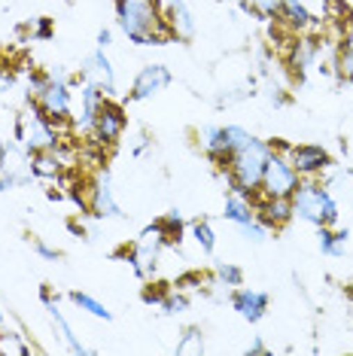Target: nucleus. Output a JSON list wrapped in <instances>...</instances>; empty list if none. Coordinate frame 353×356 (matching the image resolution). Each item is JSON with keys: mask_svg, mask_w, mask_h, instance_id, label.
Wrapping results in <instances>:
<instances>
[{"mask_svg": "<svg viewBox=\"0 0 353 356\" xmlns=\"http://www.w3.org/2000/svg\"><path fill=\"white\" fill-rule=\"evenodd\" d=\"M286 156H290L295 171L302 174V180H317V177L332 165V156H329L320 143H299V147H290Z\"/></svg>", "mask_w": 353, "mask_h": 356, "instance_id": "nucleus-11", "label": "nucleus"}, {"mask_svg": "<svg viewBox=\"0 0 353 356\" xmlns=\"http://www.w3.org/2000/svg\"><path fill=\"white\" fill-rule=\"evenodd\" d=\"M40 298H43L46 311H49V320H52V326H55V335L61 338V344L67 347L70 353H76V356H85V353H88V347H85V344H83V341H79V338H76L74 326H70V323H67V317H64V314H61L58 302H55V298H52V293H49V289H46V286L40 289Z\"/></svg>", "mask_w": 353, "mask_h": 356, "instance_id": "nucleus-17", "label": "nucleus"}, {"mask_svg": "<svg viewBox=\"0 0 353 356\" xmlns=\"http://www.w3.org/2000/svg\"><path fill=\"white\" fill-rule=\"evenodd\" d=\"M171 293V286H167V283H147V286H143V293H140V298H143V305H162L165 302V296Z\"/></svg>", "mask_w": 353, "mask_h": 356, "instance_id": "nucleus-34", "label": "nucleus"}, {"mask_svg": "<svg viewBox=\"0 0 353 356\" xmlns=\"http://www.w3.org/2000/svg\"><path fill=\"white\" fill-rule=\"evenodd\" d=\"M176 353H204V335L202 329H186L176 344Z\"/></svg>", "mask_w": 353, "mask_h": 356, "instance_id": "nucleus-32", "label": "nucleus"}, {"mask_svg": "<svg viewBox=\"0 0 353 356\" xmlns=\"http://www.w3.org/2000/svg\"><path fill=\"white\" fill-rule=\"evenodd\" d=\"M162 232H165V238H167V244H180L183 241V234H186V222H183V213L180 210H167V213L162 216Z\"/></svg>", "mask_w": 353, "mask_h": 356, "instance_id": "nucleus-27", "label": "nucleus"}, {"mask_svg": "<svg viewBox=\"0 0 353 356\" xmlns=\"http://www.w3.org/2000/svg\"><path fill=\"white\" fill-rule=\"evenodd\" d=\"M222 216H226L229 222H235V225L253 222V220H256V213H253V198L231 192V195H226V207H222Z\"/></svg>", "mask_w": 353, "mask_h": 356, "instance_id": "nucleus-22", "label": "nucleus"}, {"mask_svg": "<svg viewBox=\"0 0 353 356\" xmlns=\"http://www.w3.org/2000/svg\"><path fill=\"white\" fill-rule=\"evenodd\" d=\"M31 344H25V338L19 332H0V356H28Z\"/></svg>", "mask_w": 353, "mask_h": 356, "instance_id": "nucleus-28", "label": "nucleus"}, {"mask_svg": "<svg viewBox=\"0 0 353 356\" xmlns=\"http://www.w3.org/2000/svg\"><path fill=\"white\" fill-rule=\"evenodd\" d=\"M216 283L220 286H229V289H235L244 283V271L238 268V265H231V262H216Z\"/></svg>", "mask_w": 353, "mask_h": 356, "instance_id": "nucleus-30", "label": "nucleus"}, {"mask_svg": "<svg viewBox=\"0 0 353 356\" xmlns=\"http://www.w3.org/2000/svg\"><path fill=\"white\" fill-rule=\"evenodd\" d=\"M250 131L240 125H204L202 131H198V140H202V149L211 156L216 165H226L229 156L235 149H240L247 140H250Z\"/></svg>", "mask_w": 353, "mask_h": 356, "instance_id": "nucleus-7", "label": "nucleus"}, {"mask_svg": "<svg viewBox=\"0 0 353 356\" xmlns=\"http://www.w3.org/2000/svg\"><path fill=\"white\" fill-rule=\"evenodd\" d=\"M320 250H323L326 256L338 259L344 256V250H347V241H350V232L347 229H335V225H320Z\"/></svg>", "mask_w": 353, "mask_h": 356, "instance_id": "nucleus-24", "label": "nucleus"}, {"mask_svg": "<svg viewBox=\"0 0 353 356\" xmlns=\"http://www.w3.org/2000/svg\"><path fill=\"white\" fill-rule=\"evenodd\" d=\"M293 213L299 216L302 222H311V225H338V201L332 198V192L326 189L323 183L317 180H302L299 189L293 192Z\"/></svg>", "mask_w": 353, "mask_h": 356, "instance_id": "nucleus-3", "label": "nucleus"}, {"mask_svg": "<svg viewBox=\"0 0 353 356\" xmlns=\"http://www.w3.org/2000/svg\"><path fill=\"white\" fill-rule=\"evenodd\" d=\"M34 250H37V253L40 256H43V259H49V262H58V259H61V250H55V247H49V244H46V241H34Z\"/></svg>", "mask_w": 353, "mask_h": 356, "instance_id": "nucleus-37", "label": "nucleus"}, {"mask_svg": "<svg viewBox=\"0 0 353 356\" xmlns=\"http://www.w3.org/2000/svg\"><path fill=\"white\" fill-rule=\"evenodd\" d=\"M290 143H271V156L265 161L262 183H259V195L265 198H290L302 183V174L293 168L290 161Z\"/></svg>", "mask_w": 353, "mask_h": 356, "instance_id": "nucleus-5", "label": "nucleus"}, {"mask_svg": "<svg viewBox=\"0 0 353 356\" xmlns=\"http://www.w3.org/2000/svg\"><path fill=\"white\" fill-rule=\"evenodd\" d=\"M79 76H83L85 83H95L104 95H107V98H113V92H116V70H113V64H110L107 52H104L101 46L85 58L83 74H79Z\"/></svg>", "mask_w": 353, "mask_h": 356, "instance_id": "nucleus-15", "label": "nucleus"}, {"mask_svg": "<svg viewBox=\"0 0 353 356\" xmlns=\"http://www.w3.org/2000/svg\"><path fill=\"white\" fill-rule=\"evenodd\" d=\"M70 302H74L79 311H85V314H92V317H98V320H104V323H110L113 320V314L107 311V305L104 302H98L95 296H88V293H79V289H74L70 293Z\"/></svg>", "mask_w": 353, "mask_h": 356, "instance_id": "nucleus-26", "label": "nucleus"}, {"mask_svg": "<svg viewBox=\"0 0 353 356\" xmlns=\"http://www.w3.org/2000/svg\"><path fill=\"white\" fill-rule=\"evenodd\" d=\"M31 168H34V177H40V180H61L64 174V161L58 156V149L31 152Z\"/></svg>", "mask_w": 353, "mask_h": 356, "instance_id": "nucleus-21", "label": "nucleus"}, {"mask_svg": "<svg viewBox=\"0 0 353 356\" xmlns=\"http://www.w3.org/2000/svg\"><path fill=\"white\" fill-rule=\"evenodd\" d=\"M10 86H13V70H10V61L0 55V98H3L6 92H10Z\"/></svg>", "mask_w": 353, "mask_h": 356, "instance_id": "nucleus-36", "label": "nucleus"}, {"mask_svg": "<svg viewBox=\"0 0 353 356\" xmlns=\"http://www.w3.org/2000/svg\"><path fill=\"white\" fill-rule=\"evenodd\" d=\"M49 76V74H46ZM40 104V110L46 113L55 122H67L70 119V110H74V98H70V83H61V79H49L46 88L34 98Z\"/></svg>", "mask_w": 353, "mask_h": 356, "instance_id": "nucleus-10", "label": "nucleus"}, {"mask_svg": "<svg viewBox=\"0 0 353 356\" xmlns=\"http://www.w3.org/2000/svg\"><path fill=\"white\" fill-rule=\"evenodd\" d=\"M149 143H152V140H149V137H147V134H140V137H138V143H134V156H140V152H143V149H147V147H149Z\"/></svg>", "mask_w": 353, "mask_h": 356, "instance_id": "nucleus-41", "label": "nucleus"}, {"mask_svg": "<svg viewBox=\"0 0 353 356\" xmlns=\"http://www.w3.org/2000/svg\"><path fill=\"white\" fill-rule=\"evenodd\" d=\"M34 37H37V40H49V37H52V22H49V19H40Z\"/></svg>", "mask_w": 353, "mask_h": 356, "instance_id": "nucleus-38", "label": "nucleus"}, {"mask_svg": "<svg viewBox=\"0 0 353 356\" xmlns=\"http://www.w3.org/2000/svg\"><path fill=\"white\" fill-rule=\"evenodd\" d=\"M116 25L134 46H165L174 40L162 0H116Z\"/></svg>", "mask_w": 353, "mask_h": 356, "instance_id": "nucleus-1", "label": "nucleus"}, {"mask_svg": "<svg viewBox=\"0 0 353 356\" xmlns=\"http://www.w3.org/2000/svg\"><path fill=\"white\" fill-rule=\"evenodd\" d=\"M167 86H171V70H167L165 64H143V67L138 70V76H134L131 95H128V98L131 101H149V98H156L158 92H165Z\"/></svg>", "mask_w": 353, "mask_h": 356, "instance_id": "nucleus-13", "label": "nucleus"}, {"mask_svg": "<svg viewBox=\"0 0 353 356\" xmlns=\"http://www.w3.org/2000/svg\"><path fill=\"white\" fill-rule=\"evenodd\" d=\"M271 156V143L259 140V137H250L240 149H235L229 156V161L222 165L229 180V189L238 192V195H259V183H262V171H265V161Z\"/></svg>", "mask_w": 353, "mask_h": 356, "instance_id": "nucleus-2", "label": "nucleus"}, {"mask_svg": "<svg viewBox=\"0 0 353 356\" xmlns=\"http://www.w3.org/2000/svg\"><path fill=\"white\" fill-rule=\"evenodd\" d=\"M244 6L259 19H280V0H244Z\"/></svg>", "mask_w": 353, "mask_h": 356, "instance_id": "nucleus-31", "label": "nucleus"}, {"mask_svg": "<svg viewBox=\"0 0 353 356\" xmlns=\"http://www.w3.org/2000/svg\"><path fill=\"white\" fill-rule=\"evenodd\" d=\"M125 125H128L125 110L107 98L98 107V113H95V122H92V131L88 134L95 137V143H98L101 149L104 147H116V143L122 140V134H125Z\"/></svg>", "mask_w": 353, "mask_h": 356, "instance_id": "nucleus-8", "label": "nucleus"}, {"mask_svg": "<svg viewBox=\"0 0 353 356\" xmlns=\"http://www.w3.org/2000/svg\"><path fill=\"white\" fill-rule=\"evenodd\" d=\"M268 305H271V298H268V293H262V289L244 286V283L231 289V307H235L238 317L247 320V323L265 320V314H268Z\"/></svg>", "mask_w": 353, "mask_h": 356, "instance_id": "nucleus-14", "label": "nucleus"}, {"mask_svg": "<svg viewBox=\"0 0 353 356\" xmlns=\"http://www.w3.org/2000/svg\"><path fill=\"white\" fill-rule=\"evenodd\" d=\"M6 152H10V143L0 137V168H3V161H6Z\"/></svg>", "mask_w": 353, "mask_h": 356, "instance_id": "nucleus-42", "label": "nucleus"}, {"mask_svg": "<svg viewBox=\"0 0 353 356\" xmlns=\"http://www.w3.org/2000/svg\"><path fill=\"white\" fill-rule=\"evenodd\" d=\"M338 70H341V76L353 86V13L347 15V25H344V40H341V52H338Z\"/></svg>", "mask_w": 353, "mask_h": 356, "instance_id": "nucleus-25", "label": "nucleus"}, {"mask_svg": "<svg viewBox=\"0 0 353 356\" xmlns=\"http://www.w3.org/2000/svg\"><path fill=\"white\" fill-rule=\"evenodd\" d=\"M247 353H268V347H265V341H262L259 335H256V338H253V344L247 347Z\"/></svg>", "mask_w": 353, "mask_h": 356, "instance_id": "nucleus-40", "label": "nucleus"}, {"mask_svg": "<svg viewBox=\"0 0 353 356\" xmlns=\"http://www.w3.org/2000/svg\"><path fill=\"white\" fill-rule=\"evenodd\" d=\"M192 238H195V244L202 247V253H207V256L216 250V234L211 229V222H204V220L192 222Z\"/></svg>", "mask_w": 353, "mask_h": 356, "instance_id": "nucleus-29", "label": "nucleus"}, {"mask_svg": "<svg viewBox=\"0 0 353 356\" xmlns=\"http://www.w3.org/2000/svg\"><path fill=\"white\" fill-rule=\"evenodd\" d=\"M167 247V238L162 232V222H152L147 225L138 241H134V247L128 250V262H131L134 274H138L140 280H152L156 277V268H158V256H162V250Z\"/></svg>", "mask_w": 353, "mask_h": 356, "instance_id": "nucleus-6", "label": "nucleus"}, {"mask_svg": "<svg viewBox=\"0 0 353 356\" xmlns=\"http://www.w3.org/2000/svg\"><path fill=\"white\" fill-rule=\"evenodd\" d=\"M88 213L95 220H119L122 210L116 204V195H113V177H110L107 168H101L95 174L92 186H88Z\"/></svg>", "mask_w": 353, "mask_h": 356, "instance_id": "nucleus-9", "label": "nucleus"}, {"mask_svg": "<svg viewBox=\"0 0 353 356\" xmlns=\"http://www.w3.org/2000/svg\"><path fill=\"white\" fill-rule=\"evenodd\" d=\"M280 19H286L295 31H304V28L317 25V15L311 13L302 0H280Z\"/></svg>", "mask_w": 353, "mask_h": 356, "instance_id": "nucleus-23", "label": "nucleus"}, {"mask_svg": "<svg viewBox=\"0 0 353 356\" xmlns=\"http://www.w3.org/2000/svg\"><path fill=\"white\" fill-rule=\"evenodd\" d=\"M79 101H83V116H76V119H74V131L85 134V131H92L95 113H98V107H101L104 101H107V95H104L95 83H85V86H83V92H79Z\"/></svg>", "mask_w": 353, "mask_h": 356, "instance_id": "nucleus-20", "label": "nucleus"}, {"mask_svg": "<svg viewBox=\"0 0 353 356\" xmlns=\"http://www.w3.org/2000/svg\"><path fill=\"white\" fill-rule=\"evenodd\" d=\"M253 213L268 232L284 229L286 222L293 220V198H265L259 195V201H253Z\"/></svg>", "mask_w": 353, "mask_h": 356, "instance_id": "nucleus-16", "label": "nucleus"}, {"mask_svg": "<svg viewBox=\"0 0 353 356\" xmlns=\"http://www.w3.org/2000/svg\"><path fill=\"white\" fill-rule=\"evenodd\" d=\"M162 10H165V22H167L171 37L189 43L195 37V15L186 6V0H162Z\"/></svg>", "mask_w": 353, "mask_h": 356, "instance_id": "nucleus-18", "label": "nucleus"}, {"mask_svg": "<svg viewBox=\"0 0 353 356\" xmlns=\"http://www.w3.org/2000/svg\"><path fill=\"white\" fill-rule=\"evenodd\" d=\"M3 320H6V314H3V307H0V326H3Z\"/></svg>", "mask_w": 353, "mask_h": 356, "instance_id": "nucleus-43", "label": "nucleus"}, {"mask_svg": "<svg viewBox=\"0 0 353 356\" xmlns=\"http://www.w3.org/2000/svg\"><path fill=\"white\" fill-rule=\"evenodd\" d=\"M158 307H162L165 317H176V314H183V311L189 307V298L183 296V293H174V289H171V293L165 296V302L158 305Z\"/></svg>", "mask_w": 353, "mask_h": 356, "instance_id": "nucleus-33", "label": "nucleus"}, {"mask_svg": "<svg viewBox=\"0 0 353 356\" xmlns=\"http://www.w3.org/2000/svg\"><path fill=\"white\" fill-rule=\"evenodd\" d=\"M240 234H244L250 244H262V241H268V229L259 222V220H253V222H247V225H238Z\"/></svg>", "mask_w": 353, "mask_h": 356, "instance_id": "nucleus-35", "label": "nucleus"}, {"mask_svg": "<svg viewBox=\"0 0 353 356\" xmlns=\"http://www.w3.org/2000/svg\"><path fill=\"white\" fill-rule=\"evenodd\" d=\"M110 43H113V31H107V28L98 31V46H101V49H107Z\"/></svg>", "mask_w": 353, "mask_h": 356, "instance_id": "nucleus-39", "label": "nucleus"}, {"mask_svg": "<svg viewBox=\"0 0 353 356\" xmlns=\"http://www.w3.org/2000/svg\"><path fill=\"white\" fill-rule=\"evenodd\" d=\"M15 140L28 152L58 149V143H61L58 122L46 116L37 101H28V110L22 113V116H15Z\"/></svg>", "mask_w": 353, "mask_h": 356, "instance_id": "nucleus-4", "label": "nucleus"}, {"mask_svg": "<svg viewBox=\"0 0 353 356\" xmlns=\"http://www.w3.org/2000/svg\"><path fill=\"white\" fill-rule=\"evenodd\" d=\"M31 177H34V168H31V152L22 147H13L10 143V152H6V161L3 168H0V192L6 189H19V186L31 183Z\"/></svg>", "mask_w": 353, "mask_h": 356, "instance_id": "nucleus-12", "label": "nucleus"}, {"mask_svg": "<svg viewBox=\"0 0 353 356\" xmlns=\"http://www.w3.org/2000/svg\"><path fill=\"white\" fill-rule=\"evenodd\" d=\"M320 55H323V46H320V40L299 37L293 43V49H290V67H293V74L299 76V79H304L320 64Z\"/></svg>", "mask_w": 353, "mask_h": 356, "instance_id": "nucleus-19", "label": "nucleus"}]
</instances>
